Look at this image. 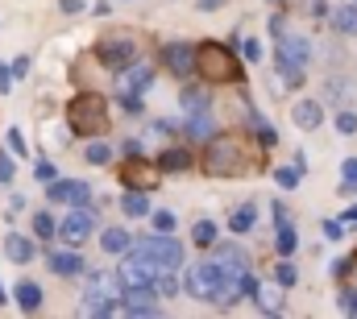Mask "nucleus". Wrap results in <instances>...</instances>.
I'll return each mask as SVG.
<instances>
[{
    "label": "nucleus",
    "mask_w": 357,
    "mask_h": 319,
    "mask_svg": "<svg viewBox=\"0 0 357 319\" xmlns=\"http://www.w3.org/2000/svg\"><path fill=\"white\" fill-rule=\"evenodd\" d=\"M204 170L208 178H245L262 170V154L245 133H212L204 150Z\"/></svg>",
    "instance_id": "nucleus-1"
},
{
    "label": "nucleus",
    "mask_w": 357,
    "mask_h": 319,
    "mask_svg": "<svg viewBox=\"0 0 357 319\" xmlns=\"http://www.w3.org/2000/svg\"><path fill=\"white\" fill-rule=\"evenodd\" d=\"M67 125L79 133V137H100L108 133V100L100 91H79L71 104H67Z\"/></svg>",
    "instance_id": "nucleus-2"
},
{
    "label": "nucleus",
    "mask_w": 357,
    "mask_h": 319,
    "mask_svg": "<svg viewBox=\"0 0 357 319\" xmlns=\"http://www.w3.org/2000/svg\"><path fill=\"white\" fill-rule=\"evenodd\" d=\"M195 71L204 75L208 83H241V63H237V54L229 50V46H220V42H204V46H195Z\"/></svg>",
    "instance_id": "nucleus-3"
},
{
    "label": "nucleus",
    "mask_w": 357,
    "mask_h": 319,
    "mask_svg": "<svg viewBox=\"0 0 357 319\" xmlns=\"http://www.w3.org/2000/svg\"><path fill=\"white\" fill-rule=\"evenodd\" d=\"M225 270L208 257V261H195V265H187V278H183V286H187V295L191 299H199V303H216L220 307V295H225Z\"/></svg>",
    "instance_id": "nucleus-4"
},
{
    "label": "nucleus",
    "mask_w": 357,
    "mask_h": 319,
    "mask_svg": "<svg viewBox=\"0 0 357 319\" xmlns=\"http://www.w3.org/2000/svg\"><path fill=\"white\" fill-rule=\"evenodd\" d=\"M274 46H278V71H282V83L295 87V83L303 79V67L312 63V46H307L303 38L287 33V25L274 33Z\"/></svg>",
    "instance_id": "nucleus-5"
},
{
    "label": "nucleus",
    "mask_w": 357,
    "mask_h": 319,
    "mask_svg": "<svg viewBox=\"0 0 357 319\" xmlns=\"http://www.w3.org/2000/svg\"><path fill=\"white\" fill-rule=\"evenodd\" d=\"M121 290H125L121 278H112V274H91L88 290H84V311H88V316H112Z\"/></svg>",
    "instance_id": "nucleus-6"
},
{
    "label": "nucleus",
    "mask_w": 357,
    "mask_h": 319,
    "mask_svg": "<svg viewBox=\"0 0 357 319\" xmlns=\"http://www.w3.org/2000/svg\"><path fill=\"white\" fill-rule=\"evenodd\" d=\"M129 249H137L142 257H150L158 270H183V244H178L171 233H154V237H142L137 244H129Z\"/></svg>",
    "instance_id": "nucleus-7"
},
{
    "label": "nucleus",
    "mask_w": 357,
    "mask_h": 319,
    "mask_svg": "<svg viewBox=\"0 0 357 319\" xmlns=\"http://www.w3.org/2000/svg\"><path fill=\"white\" fill-rule=\"evenodd\" d=\"M96 59H100L104 67L121 71L125 63H133V59H137V38H133V33H125V29H108V33L96 42Z\"/></svg>",
    "instance_id": "nucleus-8"
},
{
    "label": "nucleus",
    "mask_w": 357,
    "mask_h": 319,
    "mask_svg": "<svg viewBox=\"0 0 357 319\" xmlns=\"http://www.w3.org/2000/svg\"><path fill=\"white\" fill-rule=\"evenodd\" d=\"M158 182H162L158 162H146L142 154H133V158L121 166V187H125V191H146V195H150Z\"/></svg>",
    "instance_id": "nucleus-9"
},
{
    "label": "nucleus",
    "mask_w": 357,
    "mask_h": 319,
    "mask_svg": "<svg viewBox=\"0 0 357 319\" xmlns=\"http://www.w3.org/2000/svg\"><path fill=\"white\" fill-rule=\"evenodd\" d=\"M129 253V249H125ZM154 274H158V265L150 261V257H142L137 249L121 261V270H116V278H121V286H150L154 282Z\"/></svg>",
    "instance_id": "nucleus-10"
},
{
    "label": "nucleus",
    "mask_w": 357,
    "mask_h": 319,
    "mask_svg": "<svg viewBox=\"0 0 357 319\" xmlns=\"http://www.w3.org/2000/svg\"><path fill=\"white\" fill-rule=\"evenodd\" d=\"M91 228H96L91 212H79V208H75V212H71V216H67V220H63V224L54 228V233L67 240V244H75V249H79V244H84V240L91 237Z\"/></svg>",
    "instance_id": "nucleus-11"
},
{
    "label": "nucleus",
    "mask_w": 357,
    "mask_h": 319,
    "mask_svg": "<svg viewBox=\"0 0 357 319\" xmlns=\"http://www.w3.org/2000/svg\"><path fill=\"white\" fill-rule=\"evenodd\" d=\"M54 203H88L91 187L79 182V178H50V191H46Z\"/></svg>",
    "instance_id": "nucleus-12"
},
{
    "label": "nucleus",
    "mask_w": 357,
    "mask_h": 319,
    "mask_svg": "<svg viewBox=\"0 0 357 319\" xmlns=\"http://www.w3.org/2000/svg\"><path fill=\"white\" fill-rule=\"evenodd\" d=\"M162 63H167V71L171 75H191L195 71V46H187V42H171L167 50H162Z\"/></svg>",
    "instance_id": "nucleus-13"
},
{
    "label": "nucleus",
    "mask_w": 357,
    "mask_h": 319,
    "mask_svg": "<svg viewBox=\"0 0 357 319\" xmlns=\"http://www.w3.org/2000/svg\"><path fill=\"white\" fill-rule=\"evenodd\" d=\"M116 83H121V91H133V95H137V91H146V87L154 83V67L133 59V63H125V67H121V79H116Z\"/></svg>",
    "instance_id": "nucleus-14"
},
{
    "label": "nucleus",
    "mask_w": 357,
    "mask_h": 319,
    "mask_svg": "<svg viewBox=\"0 0 357 319\" xmlns=\"http://www.w3.org/2000/svg\"><path fill=\"white\" fill-rule=\"evenodd\" d=\"M212 261H216V265L225 270V278H241V274H245V261H250V257H245V253H241L237 244H220V249H212Z\"/></svg>",
    "instance_id": "nucleus-15"
},
{
    "label": "nucleus",
    "mask_w": 357,
    "mask_h": 319,
    "mask_svg": "<svg viewBox=\"0 0 357 319\" xmlns=\"http://www.w3.org/2000/svg\"><path fill=\"white\" fill-rule=\"evenodd\" d=\"M291 116H295V125H299V129H307V133H312V129H320V120H324V108H320L316 100H299V104L291 108Z\"/></svg>",
    "instance_id": "nucleus-16"
},
{
    "label": "nucleus",
    "mask_w": 357,
    "mask_h": 319,
    "mask_svg": "<svg viewBox=\"0 0 357 319\" xmlns=\"http://www.w3.org/2000/svg\"><path fill=\"white\" fill-rule=\"evenodd\" d=\"M46 265H50L54 274H63V278L84 274V257H79V253H71V249H67V253H50V257H46Z\"/></svg>",
    "instance_id": "nucleus-17"
},
{
    "label": "nucleus",
    "mask_w": 357,
    "mask_h": 319,
    "mask_svg": "<svg viewBox=\"0 0 357 319\" xmlns=\"http://www.w3.org/2000/svg\"><path fill=\"white\" fill-rule=\"evenodd\" d=\"M187 166H191V154H187V150H175V146H171V150L158 154V170H162V174H183Z\"/></svg>",
    "instance_id": "nucleus-18"
},
{
    "label": "nucleus",
    "mask_w": 357,
    "mask_h": 319,
    "mask_svg": "<svg viewBox=\"0 0 357 319\" xmlns=\"http://www.w3.org/2000/svg\"><path fill=\"white\" fill-rule=\"evenodd\" d=\"M295 228H291V220H274V249H278V257H291L295 253Z\"/></svg>",
    "instance_id": "nucleus-19"
},
{
    "label": "nucleus",
    "mask_w": 357,
    "mask_h": 319,
    "mask_svg": "<svg viewBox=\"0 0 357 319\" xmlns=\"http://www.w3.org/2000/svg\"><path fill=\"white\" fill-rule=\"evenodd\" d=\"M4 253H8V261H17V265H25L29 257H33V244L21 237V233H8L4 237Z\"/></svg>",
    "instance_id": "nucleus-20"
},
{
    "label": "nucleus",
    "mask_w": 357,
    "mask_h": 319,
    "mask_svg": "<svg viewBox=\"0 0 357 319\" xmlns=\"http://www.w3.org/2000/svg\"><path fill=\"white\" fill-rule=\"evenodd\" d=\"M187 133L199 137V141H208V137H212V108H204V112H187Z\"/></svg>",
    "instance_id": "nucleus-21"
},
{
    "label": "nucleus",
    "mask_w": 357,
    "mask_h": 319,
    "mask_svg": "<svg viewBox=\"0 0 357 319\" xmlns=\"http://www.w3.org/2000/svg\"><path fill=\"white\" fill-rule=\"evenodd\" d=\"M254 224H258V208H254V203H245V208H233V216H229V228H233V233H241V237H245Z\"/></svg>",
    "instance_id": "nucleus-22"
},
{
    "label": "nucleus",
    "mask_w": 357,
    "mask_h": 319,
    "mask_svg": "<svg viewBox=\"0 0 357 319\" xmlns=\"http://www.w3.org/2000/svg\"><path fill=\"white\" fill-rule=\"evenodd\" d=\"M13 295H17V307H21V311H38V307H42V286H38V282H21Z\"/></svg>",
    "instance_id": "nucleus-23"
},
{
    "label": "nucleus",
    "mask_w": 357,
    "mask_h": 319,
    "mask_svg": "<svg viewBox=\"0 0 357 319\" xmlns=\"http://www.w3.org/2000/svg\"><path fill=\"white\" fill-rule=\"evenodd\" d=\"M129 244H133V237H129L125 228H104V233H100V249H104V253H125Z\"/></svg>",
    "instance_id": "nucleus-24"
},
{
    "label": "nucleus",
    "mask_w": 357,
    "mask_h": 319,
    "mask_svg": "<svg viewBox=\"0 0 357 319\" xmlns=\"http://www.w3.org/2000/svg\"><path fill=\"white\" fill-rule=\"evenodd\" d=\"M121 208H125V216L142 220V216H150V195H146V191H129V195L121 199Z\"/></svg>",
    "instance_id": "nucleus-25"
},
{
    "label": "nucleus",
    "mask_w": 357,
    "mask_h": 319,
    "mask_svg": "<svg viewBox=\"0 0 357 319\" xmlns=\"http://www.w3.org/2000/svg\"><path fill=\"white\" fill-rule=\"evenodd\" d=\"M254 303H258L266 316L282 311V295H278V286H262V282H258V295H254Z\"/></svg>",
    "instance_id": "nucleus-26"
},
{
    "label": "nucleus",
    "mask_w": 357,
    "mask_h": 319,
    "mask_svg": "<svg viewBox=\"0 0 357 319\" xmlns=\"http://www.w3.org/2000/svg\"><path fill=\"white\" fill-rule=\"evenodd\" d=\"M333 25H337L341 33H354L357 38V4H341V8L333 13Z\"/></svg>",
    "instance_id": "nucleus-27"
},
{
    "label": "nucleus",
    "mask_w": 357,
    "mask_h": 319,
    "mask_svg": "<svg viewBox=\"0 0 357 319\" xmlns=\"http://www.w3.org/2000/svg\"><path fill=\"white\" fill-rule=\"evenodd\" d=\"M233 46H237V50H241V59H250V63H258V59H262V46H258L254 38H245V29H237V33H233Z\"/></svg>",
    "instance_id": "nucleus-28"
},
{
    "label": "nucleus",
    "mask_w": 357,
    "mask_h": 319,
    "mask_svg": "<svg viewBox=\"0 0 357 319\" xmlns=\"http://www.w3.org/2000/svg\"><path fill=\"white\" fill-rule=\"evenodd\" d=\"M191 240H195L199 249H212V244H216V224H212V220H199V224L191 228Z\"/></svg>",
    "instance_id": "nucleus-29"
},
{
    "label": "nucleus",
    "mask_w": 357,
    "mask_h": 319,
    "mask_svg": "<svg viewBox=\"0 0 357 319\" xmlns=\"http://www.w3.org/2000/svg\"><path fill=\"white\" fill-rule=\"evenodd\" d=\"M299 174H303V158H295V166H278V170H274L278 187H287V191H291V187L299 182Z\"/></svg>",
    "instance_id": "nucleus-30"
},
{
    "label": "nucleus",
    "mask_w": 357,
    "mask_h": 319,
    "mask_svg": "<svg viewBox=\"0 0 357 319\" xmlns=\"http://www.w3.org/2000/svg\"><path fill=\"white\" fill-rule=\"evenodd\" d=\"M108 158H112V150L104 141H91L88 150H84V162H91V166H108Z\"/></svg>",
    "instance_id": "nucleus-31"
},
{
    "label": "nucleus",
    "mask_w": 357,
    "mask_h": 319,
    "mask_svg": "<svg viewBox=\"0 0 357 319\" xmlns=\"http://www.w3.org/2000/svg\"><path fill=\"white\" fill-rule=\"evenodd\" d=\"M204 108H212L204 91H183V112H204Z\"/></svg>",
    "instance_id": "nucleus-32"
},
{
    "label": "nucleus",
    "mask_w": 357,
    "mask_h": 319,
    "mask_svg": "<svg viewBox=\"0 0 357 319\" xmlns=\"http://www.w3.org/2000/svg\"><path fill=\"white\" fill-rule=\"evenodd\" d=\"M54 228H59V224H54V216H50V212H38V216H33V233H38L42 240L54 237Z\"/></svg>",
    "instance_id": "nucleus-33"
},
{
    "label": "nucleus",
    "mask_w": 357,
    "mask_h": 319,
    "mask_svg": "<svg viewBox=\"0 0 357 319\" xmlns=\"http://www.w3.org/2000/svg\"><path fill=\"white\" fill-rule=\"evenodd\" d=\"M328 91H333V95H328V100H333V104H341V108H345V104H349V91H354V87H349V79L341 83V79H333L328 83Z\"/></svg>",
    "instance_id": "nucleus-34"
},
{
    "label": "nucleus",
    "mask_w": 357,
    "mask_h": 319,
    "mask_svg": "<svg viewBox=\"0 0 357 319\" xmlns=\"http://www.w3.org/2000/svg\"><path fill=\"white\" fill-rule=\"evenodd\" d=\"M337 129H341L345 137H354V133H357V112H349V108H341V112H337Z\"/></svg>",
    "instance_id": "nucleus-35"
},
{
    "label": "nucleus",
    "mask_w": 357,
    "mask_h": 319,
    "mask_svg": "<svg viewBox=\"0 0 357 319\" xmlns=\"http://www.w3.org/2000/svg\"><path fill=\"white\" fill-rule=\"evenodd\" d=\"M274 282H278V286H291V282H295V265H291V261H278V265H274Z\"/></svg>",
    "instance_id": "nucleus-36"
},
{
    "label": "nucleus",
    "mask_w": 357,
    "mask_h": 319,
    "mask_svg": "<svg viewBox=\"0 0 357 319\" xmlns=\"http://www.w3.org/2000/svg\"><path fill=\"white\" fill-rule=\"evenodd\" d=\"M337 307H341L345 316H357V290H354V286H345V290H341V299H337Z\"/></svg>",
    "instance_id": "nucleus-37"
},
{
    "label": "nucleus",
    "mask_w": 357,
    "mask_h": 319,
    "mask_svg": "<svg viewBox=\"0 0 357 319\" xmlns=\"http://www.w3.org/2000/svg\"><path fill=\"white\" fill-rule=\"evenodd\" d=\"M150 220H154V233H175V216L171 212H154Z\"/></svg>",
    "instance_id": "nucleus-38"
},
{
    "label": "nucleus",
    "mask_w": 357,
    "mask_h": 319,
    "mask_svg": "<svg viewBox=\"0 0 357 319\" xmlns=\"http://www.w3.org/2000/svg\"><path fill=\"white\" fill-rule=\"evenodd\" d=\"M341 182H345V187H357V158L341 162Z\"/></svg>",
    "instance_id": "nucleus-39"
},
{
    "label": "nucleus",
    "mask_w": 357,
    "mask_h": 319,
    "mask_svg": "<svg viewBox=\"0 0 357 319\" xmlns=\"http://www.w3.org/2000/svg\"><path fill=\"white\" fill-rule=\"evenodd\" d=\"M33 178H38V182H50V178H59L54 162H38V166H33Z\"/></svg>",
    "instance_id": "nucleus-40"
},
{
    "label": "nucleus",
    "mask_w": 357,
    "mask_h": 319,
    "mask_svg": "<svg viewBox=\"0 0 357 319\" xmlns=\"http://www.w3.org/2000/svg\"><path fill=\"white\" fill-rule=\"evenodd\" d=\"M8 150H13L17 158H25V137H21L17 129H8Z\"/></svg>",
    "instance_id": "nucleus-41"
},
{
    "label": "nucleus",
    "mask_w": 357,
    "mask_h": 319,
    "mask_svg": "<svg viewBox=\"0 0 357 319\" xmlns=\"http://www.w3.org/2000/svg\"><path fill=\"white\" fill-rule=\"evenodd\" d=\"M8 75L13 79H21V75H29V59L21 54V59H13V67H8Z\"/></svg>",
    "instance_id": "nucleus-42"
},
{
    "label": "nucleus",
    "mask_w": 357,
    "mask_h": 319,
    "mask_svg": "<svg viewBox=\"0 0 357 319\" xmlns=\"http://www.w3.org/2000/svg\"><path fill=\"white\" fill-rule=\"evenodd\" d=\"M324 237H328V240H341V237H345L341 220H324Z\"/></svg>",
    "instance_id": "nucleus-43"
},
{
    "label": "nucleus",
    "mask_w": 357,
    "mask_h": 319,
    "mask_svg": "<svg viewBox=\"0 0 357 319\" xmlns=\"http://www.w3.org/2000/svg\"><path fill=\"white\" fill-rule=\"evenodd\" d=\"M121 104H125V112H142V100L133 91H121Z\"/></svg>",
    "instance_id": "nucleus-44"
},
{
    "label": "nucleus",
    "mask_w": 357,
    "mask_h": 319,
    "mask_svg": "<svg viewBox=\"0 0 357 319\" xmlns=\"http://www.w3.org/2000/svg\"><path fill=\"white\" fill-rule=\"evenodd\" d=\"M349 270H354V257H341V261L333 265V274H337V278H349Z\"/></svg>",
    "instance_id": "nucleus-45"
},
{
    "label": "nucleus",
    "mask_w": 357,
    "mask_h": 319,
    "mask_svg": "<svg viewBox=\"0 0 357 319\" xmlns=\"http://www.w3.org/2000/svg\"><path fill=\"white\" fill-rule=\"evenodd\" d=\"M13 170H17V162L0 158V182H8V178H13Z\"/></svg>",
    "instance_id": "nucleus-46"
},
{
    "label": "nucleus",
    "mask_w": 357,
    "mask_h": 319,
    "mask_svg": "<svg viewBox=\"0 0 357 319\" xmlns=\"http://www.w3.org/2000/svg\"><path fill=\"white\" fill-rule=\"evenodd\" d=\"M0 91H13V75H8V63H0Z\"/></svg>",
    "instance_id": "nucleus-47"
},
{
    "label": "nucleus",
    "mask_w": 357,
    "mask_h": 319,
    "mask_svg": "<svg viewBox=\"0 0 357 319\" xmlns=\"http://www.w3.org/2000/svg\"><path fill=\"white\" fill-rule=\"evenodd\" d=\"M59 4H63V13H79L84 8V0H59Z\"/></svg>",
    "instance_id": "nucleus-48"
},
{
    "label": "nucleus",
    "mask_w": 357,
    "mask_h": 319,
    "mask_svg": "<svg viewBox=\"0 0 357 319\" xmlns=\"http://www.w3.org/2000/svg\"><path fill=\"white\" fill-rule=\"evenodd\" d=\"M195 4H199L204 13H212V8H225V0H195Z\"/></svg>",
    "instance_id": "nucleus-49"
},
{
    "label": "nucleus",
    "mask_w": 357,
    "mask_h": 319,
    "mask_svg": "<svg viewBox=\"0 0 357 319\" xmlns=\"http://www.w3.org/2000/svg\"><path fill=\"white\" fill-rule=\"evenodd\" d=\"M345 220H349V224H357V208H349V212H345Z\"/></svg>",
    "instance_id": "nucleus-50"
},
{
    "label": "nucleus",
    "mask_w": 357,
    "mask_h": 319,
    "mask_svg": "<svg viewBox=\"0 0 357 319\" xmlns=\"http://www.w3.org/2000/svg\"><path fill=\"white\" fill-rule=\"evenodd\" d=\"M0 303H8V295H4V286H0Z\"/></svg>",
    "instance_id": "nucleus-51"
},
{
    "label": "nucleus",
    "mask_w": 357,
    "mask_h": 319,
    "mask_svg": "<svg viewBox=\"0 0 357 319\" xmlns=\"http://www.w3.org/2000/svg\"><path fill=\"white\" fill-rule=\"evenodd\" d=\"M270 4H274V0H270Z\"/></svg>",
    "instance_id": "nucleus-52"
}]
</instances>
